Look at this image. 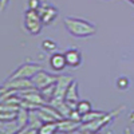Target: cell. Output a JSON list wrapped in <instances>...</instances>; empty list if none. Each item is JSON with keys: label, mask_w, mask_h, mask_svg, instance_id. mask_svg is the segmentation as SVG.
Returning a JSON list of instances; mask_svg holds the SVG:
<instances>
[{"label": "cell", "mask_w": 134, "mask_h": 134, "mask_svg": "<svg viewBox=\"0 0 134 134\" xmlns=\"http://www.w3.org/2000/svg\"><path fill=\"white\" fill-rule=\"evenodd\" d=\"M4 87L7 90L23 91V90H28V88H34V85L28 79H15V81H7Z\"/></svg>", "instance_id": "52a82bcc"}, {"label": "cell", "mask_w": 134, "mask_h": 134, "mask_svg": "<svg viewBox=\"0 0 134 134\" xmlns=\"http://www.w3.org/2000/svg\"><path fill=\"white\" fill-rule=\"evenodd\" d=\"M28 121H30V111L24 107H21L19 109L18 111V115H16V124L20 129H23L28 125Z\"/></svg>", "instance_id": "4fadbf2b"}, {"label": "cell", "mask_w": 134, "mask_h": 134, "mask_svg": "<svg viewBox=\"0 0 134 134\" xmlns=\"http://www.w3.org/2000/svg\"><path fill=\"white\" fill-rule=\"evenodd\" d=\"M50 66H51V69L55 70V71H62V70H64L66 66H67L64 54H59V52L52 54L51 58H50Z\"/></svg>", "instance_id": "30bf717a"}, {"label": "cell", "mask_w": 134, "mask_h": 134, "mask_svg": "<svg viewBox=\"0 0 134 134\" xmlns=\"http://www.w3.org/2000/svg\"><path fill=\"white\" fill-rule=\"evenodd\" d=\"M103 114L105 113H99V111H90L88 114H86V115L82 117V122H83V124H88V122H93V121L100 118Z\"/></svg>", "instance_id": "2e32d148"}, {"label": "cell", "mask_w": 134, "mask_h": 134, "mask_svg": "<svg viewBox=\"0 0 134 134\" xmlns=\"http://www.w3.org/2000/svg\"><path fill=\"white\" fill-rule=\"evenodd\" d=\"M130 82L126 76H119L117 78V87L119 88V90H126V88L129 87Z\"/></svg>", "instance_id": "ac0fdd59"}, {"label": "cell", "mask_w": 134, "mask_h": 134, "mask_svg": "<svg viewBox=\"0 0 134 134\" xmlns=\"http://www.w3.org/2000/svg\"><path fill=\"white\" fill-rule=\"evenodd\" d=\"M125 134H134V133L131 131V129H130V127H126V129H125Z\"/></svg>", "instance_id": "7402d4cb"}, {"label": "cell", "mask_w": 134, "mask_h": 134, "mask_svg": "<svg viewBox=\"0 0 134 134\" xmlns=\"http://www.w3.org/2000/svg\"><path fill=\"white\" fill-rule=\"evenodd\" d=\"M8 2H9V0H0V12L5 9V7H7Z\"/></svg>", "instance_id": "ffe728a7"}, {"label": "cell", "mask_w": 134, "mask_h": 134, "mask_svg": "<svg viewBox=\"0 0 134 134\" xmlns=\"http://www.w3.org/2000/svg\"><path fill=\"white\" fill-rule=\"evenodd\" d=\"M57 124H58V130L71 133V131H74V130H76V129H79V124H81V122L74 121V119H70V118H64V119L58 121Z\"/></svg>", "instance_id": "8fae6325"}, {"label": "cell", "mask_w": 134, "mask_h": 134, "mask_svg": "<svg viewBox=\"0 0 134 134\" xmlns=\"http://www.w3.org/2000/svg\"><path fill=\"white\" fill-rule=\"evenodd\" d=\"M74 82V79L71 76H67V75H59L58 76V81L55 83V93H54V98L50 100V103L54 102H62L64 100L66 97V91L69 86Z\"/></svg>", "instance_id": "277c9868"}, {"label": "cell", "mask_w": 134, "mask_h": 134, "mask_svg": "<svg viewBox=\"0 0 134 134\" xmlns=\"http://www.w3.org/2000/svg\"><path fill=\"white\" fill-rule=\"evenodd\" d=\"M129 121L134 125V111H133V113H130V115H129Z\"/></svg>", "instance_id": "44dd1931"}, {"label": "cell", "mask_w": 134, "mask_h": 134, "mask_svg": "<svg viewBox=\"0 0 134 134\" xmlns=\"http://www.w3.org/2000/svg\"><path fill=\"white\" fill-rule=\"evenodd\" d=\"M64 58H66L67 66H70V67H78L82 63V54L75 48L67 50L64 52Z\"/></svg>", "instance_id": "ba28073f"}, {"label": "cell", "mask_w": 134, "mask_h": 134, "mask_svg": "<svg viewBox=\"0 0 134 134\" xmlns=\"http://www.w3.org/2000/svg\"><path fill=\"white\" fill-rule=\"evenodd\" d=\"M42 27L43 23L38 11L27 9L24 12V28L27 30V32H30L31 35H38L42 31Z\"/></svg>", "instance_id": "3957f363"}, {"label": "cell", "mask_w": 134, "mask_h": 134, "mask_svg": "<svg viewBox=\"0 0 134 134\" xmlns=\"http://www.w3.org/2000/svg\"><path fill=\"white\" fill-rule=\"evenodd\" d=\"M129 2H130L131 4H134V0H129Z\"/></svg>", "instance_id": "603a6c76"}, {"label": "cell", "mask_w": 134, "mask_h": 134, "mask_svg": "<svg viewBox=\"0 0 134 134\" xmlns=\"http://www.w3.org/2000/svg\"><path fill=\"white\" fill-rule=\"evenodd\" d=\"M64 100L67 102V105H69L71 109H74L75 110V107H76V103L79 102L78 100V93H76V82L74 81L70 86H69V88H67V91H66V97H64Z\"/></svg>", "instance_id": "9c48e42d"}, {"label": "cell", "mask_w": 134, "mask_h": 134, "mask_svg": "<svg viewBox=\"0 0 134 134\" xmlns=\"http://www.w3.org/2000/svg\"><path fill=\"white\" fill-rule=\"evenodd\" d=\"M40 5H42L40 0H28V9L38 11L40 8Z\"/></svg>", "instance_id": "d6986e66"}, {"label": "cell", "mask_w": 134, "mask_h": 134, "mask_svg": "<svg viewBox=\"0 0 134 134\" xmlns=\"http://www.w3.org/2000/svg\"><path fill=\"white\" fill-rule=\"evenodd\" d=\"M19 130H20V127L16 124V119L11 121V122L0 121V134H16Z\"/></svg>", "instance_id": "7c38bea8"}, {"label": "cell", "mask_w": 134, "mask_h": 134, "mask_svg": "<svg viewBox=\"0 0 134 134\" xmlns=\"http://www.w3.org/2000/svg\"><path fill=\"white\" fill-rule=\"evenodd\" d=\"M57 130H58L57 122H48V124H43L38 129V134H55Z\"/></svg>", "instance_id": "5bb4252c"}, {"label": "cell", "mask_w": 134, "mask_h": 134, "mask_svg": "<svg viewBox=\"0 0 134 134\" xmlns=\"http://www.w3.org/2000/svg\"><path fill=\"white\" fill-rule=\"evenodd\" d=\"M64 27L75 38H88L97 32V27L93 23L76 18H66Z\"/></svg>", "instance_id": "6da1fadb"}, {"label": "cell", "mask_w": 134, "mask_h": 134, "mask_svg": "<svg viewBox=\"0 0 134 134\" xmlns=\"http://www.w3.org/2000/svg\"><path fill=\"white\" fill-rule=\"evenodd\" d=\"M40 70H43L42 64L39 63H31L27 62L24 64H21L20 67L15 70V72L11 75L7 81H15V79H31L36 72H39Z\"/></svg>", "instance_id": "7a4b0ae2"}, {"label": "cell", "mask_w": 134, "mask_h": 134, "mask_svg": "<svg viewBox=\"0 0 134 134\" xmlns=\"http://www.w3.org/2000/svg\"><path fill=\"white\" fill-rule=\"evenodd\" d=\"M57 47H58L57 43H55L54 40H51V39H46V40L42 42V48L46 52H52V51L57 50Z\"/></svg>", "instance_id": "e0dca14e"}, {"label": "cell", "mask_w": 134, "mask_h": 134, "mask_svg": "<svg viewBox=\"0 0 134 134\" xmlns=\"http://www.w3.org/2000/svg\"><path fill=\"white\" fill-rule=\"evenodd\" d=\"M75 110L78 111V114H79L81 117L88 114L91 111V103L88 102V100H79V102L76 103V107Z\"/></svg>", "instance_id": "9a60e30c"}, {"label": "cell", "mask_w": 134, "mask_h": 134, "mask_svg": "<svg viewBox=\"0 0 134 134\" xmlns=\"http://www.w3.org/2000/svg\"><path fill=\"white\" fill-rule=\"evenodd\" d=\"M58 81V76L57 75H52V74H48L44 70H40L39 72H36L31 78V82L34 85V87L38 88V90H43L51 85H55Z\"/></svg>", "instance_id": "5b68a950"}, {"label": "cell", "mask_w": 134, "mask_h": 134, "mask_svg": "<svg viewBox=\"0 0 134 134\" xmlns=\"http://www.w3.org/2000/svg\"><path fill=\"white\" fill-rule=\"evenodd\" d=\"M38 14L42 19L43 26L44 24L47 26V24H51L52 21L58 18V9L51 4H42L40 8L38 9Z\"/></svg>", "instance_id": "8992f818"}]
</instances>
